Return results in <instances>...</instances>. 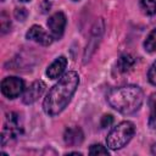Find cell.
<instances>
[{"label":"cell","mask_w":156,"mask_h":156,"mask_svg":"<svg viewBox=\"0 0 156 156\" xmlns=\"http://www.w3.org/2000/svg\"><path fill=\"white\" fill-rule=\"evenodd\" d=\"M79 85V76L74 71L65 73L58 82L49 90L43 102V110L48 116H57L69 104Z\"/></svg>","instance_id":"obj_1"},{"label":"cell","mask_w":156,"mask_h":156,"mask_svg":"<svg viewBox=\"0 0 156 156\" xmlns=\"http://www.w3.org/2000/svg\"><path fill=\"white\" fill-rule=\"evenodd\" d=\"M106 99L116 111L123 115H132L140 108L144 101V91L138 85H124L110 90Z\"/></svg>","instance_id":"obj_2"},{"label":"cell","mask_w":156,"mask_h":156,"mask_svg":"<svg viewBox=\"0 0 156 156\" xmlns=\"http://www.w3.org/2000/svg\"><path fill=\"white\" fill-rule=\"evenodd\" d=\"M135 133V127L129 121H123L111 129L107 134L106 144L111 150H118L126 146Z\"/></svg>","instance_id":"obj_3"},{"label":"cell","mask_w":156,"mask_h":156,"mask_svg":"<svg viewBox=\"0 0 156 156\" xmlns=\"http://www.w3.org/2000/svg\"><path fill=\"white\" fill-rule=\"evenodd\" d=\"M23 127L20 122V116L15 112H10L6 115V121L1 132V144L5 145L7 141L16 139L22 133Z\"/></svg>","instance_id":"obj_4"},{"label":"cell","mask_w":156,"mask_h":156,"mask_svg":"<svg viewBox=\"0 0 156 156\" xmlns=\"http://www.w3.org/2000/svg\"><path fill=\"white\" fill-rule=\"evenodd\" d=\"M24 89V82L18 77H6L1 82V93L7 99L18 98Z\"/></svg>","instance_id":"obj_5"},{"label":"cell","mask_w":156,"mask_h":156,"mask_svg":"<svg viewBox=\"0 0 156 156\" xmlns=\"http://www.w3.org/2000/svg\"><path fill=\"white\" fill-rule=\"evenodd\" d=\"M66 16L63 12H56L51 15L48 20V27L54 39H60L63 34L66 27Z\"/></svg>","instance_id":"obj_6"},{"label":"cell","mask_w":156,"mask_h":156,"mask_svg":"<svg viewBox=\"0 0 156 156\" xmlns=\"http://www.w3.org/2000/svg\"><path fill=\"white\" fill-rule=\"evenodd\" d=\"M45 83L43 80H35L33 82L23 93V96H22V101L27 105H30V104H34L41 95L45 91Z\"/></svg>","instance_id":"obj_7"},{"label":"cell","mask_w":156,"mask_h":156,"mask_svg":"<svg viewBox=\"0 0 156 156\" xmlns=\"http://www.w3.org/2000/svg\"><path fill=\"white\" fill-rule=\"evenodd\" d=\"M26 38L29 39V40H33V41H35L38 44L45 45V46L50 45L52 43V40H54L51 34L46 33L40 26H35V24L29 28V30L26 34Z\"/></svg>","instance_id":"obj_8"},{"label":"cell","mask_w":156,"mask_h":156,"mask_svg":"<svg viewBox=\"0 0 156 156\" xmlns=\"http://www.w3.org/2000/svg\"><path fill=\"white\" fill-rule=\"evenodd\" d=\"M67 67V58L65 56H60L57 57L46 69V76L50 79H57L62 76V73L65 72Z\"/></svg>","instance_id":"obj_9"},{"label":"cell","mask_w":156,"mask_h":156,"mask_svg":"<svg viewBox=\"0 0 156 156\" xmlns=\"http://www.w3.org/2000/svg\"><path fill=\"white\" fill-rule=\"evenodd\" d=\"M83 139H84V134L79 127H68L65 130L63 140L68 146H77L82 144Z\"/></svg>","instance_id":"obj_10"},{"label":"cell","mask_w":156,"mask_h":156,"mask_svg":"<svg viewBox=\"0 0 156 156\" xmlns=\"http://www.w3.org/2000/svg\"><path fill=\"white\" fill-rule=\"evenodd\" d=\"M134 65H135V58L129 54H124L118 58L116 66H117V71L118 72L126 73V72L130 71Z\"/></svg>","instance_id":"obj_11"},{"label":"cell","mask_w":156,"mask_h":156,"mask_svg":"<svg viewBox=\"0 0 156 156\" xmlns=\"http://www.w3.org/2000/svg\"><path fill=\"white\" fill-rule=\"evenodd\" d=\"M149 107H150V115H149V126L150 128H156V93L151 94L149 98Z\"/></svg>","instance_id":"obj_12"},{"label":"cell","mask_w":156,"mask_h":156,"mask_svg":"<svg viewBox=\"0 0 156 156\" xmlns=\"http://www.w3.org/2000/svg\"><path fill=\"white\" fill-rule=\"evenodd\" d=\"M140 9L145 15H156V0H140Z\"/></svg>","instance_id":"obj_13"},{"label":"cell","mask_w":156,"mask_h":156,"mask_svg":"<svg viewBox=\"0 0 156 156\" xmlns=\"http://www.w3.org/2000/svg\"><path fill=\"white\" fill-rule=\"evenodd\" d=\"M144 48L147 52H154L156 51V28L150 32V34L146 37L144 41Z\"/></svg>","instance_id":"obj_14"},{"label":"cell","mask_w":156,"mask_h":156,"mask_svg":"<svg viewBox=\"0 0 156 156\" xmlns=\"http://www.w3.org/2000/svg\"><path fill=\"white\" fill-rule=\"evenodd\" d=\"M89 154L90 155H108V150L101 144H94L90 146Z\"/></svg>","instance_id":"obj_15"},{"label":"cell","mask_w":156,"mask_h":156,"mask_svg":"<svg viewBox=\"0 0 156 156\" xmlns=\"http://www.w3.org/2000/svg\"><path fill=\"white\" fill-rule=\"evenodd\" d=\"M11 28V22H10V18L7 17L6 12H1V33L5 34L10 30Z\"/></svg>","instance_id":"obj_16"},{"label":"cell","mask_w":156,"mask_h":156,"mask_svg":"<svg viewBox=\"0 0 156 156\" xmlns=\"http://www.w3.org/2000/svg\"><path fill=\"white\" fill-rule=\"evenodd\" d=\"M147 79L152 85H156V61L150 66L147 72Z\"/></svg>","instance_id":"obj_17"},{"label":"cell","mask_w":156,"mask_h":156,"mask_svg":"<svg viewBox=\"0 0 156 156\" xmlns=\"http://www.w3.org/2000/svg\"><path fill=\"white\" fill-rule=\"evenodd\" d=\"M112 123H113V116H112V115H105V116H102V118H101L100 126H101V128H107V127H110Z\"/></svg>","instance_id":"obj_18"},{"label":"cell","mask_w":156,"mask_h":156,"mask_svg":"<svg viewBox=\"0 0 156 156\" xmlns=\"http://www.w3.org/2000/svg\"><path fill=\"white\" fill-rule=\"evenodd\" d=\"M27 16H28V12H27L26 9L21 7V9H16V10H15V17H16L18 21H24V20L27 18Z\"/></svg>","instance_id":"obj_19"},{"label":"cell","mask_w":156,"mask_h":156,"mask_svg":"<svg viewBox=\"0 0 156 156\" xmlns=\"http://www.w3.org/2000/svg\"><path fill=\"white\" fill-rule=\"evenodd\" d=\"M151 152H152L154 155H156V144L152 146V149H151Z\"/></svg>","instance_id":"obj_20"},{"label":"cell","mask_w":156,"mask_h":156,"mask_svg":"<svg viewBox=\"0 0 156 156\" xmlns=\"http://www.w3.org/2000/svg\"><path fill=\"white\" fill-rule=\"evenodd\" d=\"M20 1H22V2H27V1H30V0H20Z\"/></svg>","instance_id":"obj_21"},{"label":"cell","mask_w":156,"mask_h":156,"mask_svg":"<svg viewBox=\"0 0 156 156\" xmlns=\"http://www.w3.org/2000/svg\"><path fill=\"white\" fill-rule=\"evenodd\" d=\"M74 1H78V0H74Z\"/></svg>","instance_id":"obj_22"},{"label":"cell","mask_w":156,"mask_h":156,"mask_svg":"<svg viewBox=\"0 0 156 156\" xmlns=\"http://www.w3.org/2000/svg\"><path fill=\"white\" fill-rule=\"evenodd\" d=\"M1 1H4V0H1Z\"/></svg>","instance_id":"obj_23"}]
</instances>
